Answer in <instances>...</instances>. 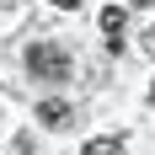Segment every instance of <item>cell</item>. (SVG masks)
<instances>
[{
    "label": "cell",
    "instance_id": "obj_1",
    "mask_svg": "<svg viewBox=\"0 0 155 155\" xmlns=\"http://www.w3.org/2000/svg\"><path fill=\"white\" fill-rule=\"evenodd\" d=\"M27 70L38 80H70V54L59 43H32L27 48Z\"/></svg>",
    "mask_w": 155,
    "mask_h": 155
},
{
    "label": "cell",
    "instance_id": "obj_2",
    "mask_svg": "<svg viewBox=\"0 0 155 155\" xmlns=\"http://www.w3.org/2000/svg\"><path fill=\"white\" fill-rule=\"evenodd\" d=\"M38 123L64 128V123H70V102H43V107H38Z\"/></svg>",
    "mask_w": 155,
    "mask_h": 155
},
{
    "label": "cell",
    "instance_id": "obj_3",
    "mask_svg": "<svg viewBox=\"0 0 155 155\" xmlns=\"http://www.w3.org/2000/svg\"><path fill=\"white\" fill-rule=\"evenodd\" d=\"M102 32L112 38V48H123V38H118V32H123V5H107V11H102Z\"/></svg>",
    "mask_w": 155,
    "mask_h": 155
},
{
    "label": "cell",
    "instance_id": "obj_4",
    "mask_svg": "<svg viewBox=\"0 0 155 155\" xmlns=\"http://www.w3.org/2000/svg\"><path fill=\"white\" fill-rule=\"evenodd\" d=\"M80 155H123V144H118V139H91Z\"/></svg>",
    "mask_w": 155,
    "mask_h": 155
},
{
    "label": "cell",
    "instance_id": "obj_5",
    "mask_svg": "<svg viewBox=\"0 0 155 155\" xmlns=\"http://www.w3.org/2000/svg\"><path fill=\"white\" fill-rule=\"evenodd\" d=\"M54 5H80V0H54Z\"/></svg>",
    "mask_w": 155,
    "mask_h": 155
},
{
    "label": "cell",
    "instance_id": "obj_6",
    "mask_svg": "<svg viewBox=\"0 0 155 155\" xmlns=\"http://www.w3.org/2000/svg\"><path fill=\"white\" fill-rule=\"evenodd\" d=\"M150 54H155V27H150Z\"/></svg>",
    "mask_w": 155,
    "mask_h": 155
},
{
    "label": "cell",
    "instance_id": "obj_7",
    "mask_svg": "<svg viewBox=\"0 0 155 155\" xmlns=\"http://www.w3.org/2000/svg\"><path fill=\"white\" fill-rule=\"evenodd\" d=\"M134 5H150V0H134Z\"/></svg>",
    "mask_w": 155,
    "mask_h": 155
},
{
    "label": "cell",
    "instance_id": "obj_8",
    "mask_svg": "<svg viewBox=\"0 0 155 155\" xmlns=\"http://www.w3.org/2000/svg\"><path fill=\"white\" fill-rule=\"evenodd\" d=\"M150 102H155V86H150Z\"/></svg>",
    "mask_w": 155,
    "mask_h": 155
}]
</instances>
